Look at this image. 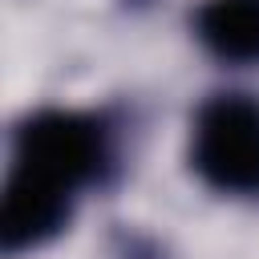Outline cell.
Instances as JSON below:
<instances>
[{
	"label": "cell",
	"mask_w": 259,
	"mask_h": 259,
	"mask_svg": "<svg viewBox=\"0 0 259 259\" xmlns=\"http://www.w3.org/2000/svg\"><path fill=\"white\" fill-rule=\"evenodd\" d=\"M194 170L227 194H259V101L210 97L194 121Z\"/></svg>",
	"instance_id": "obj_1"
},
{
	"label": "cell",
	"mask_w": 259,
	"mask_h": 259,
	"mask_svg": "<svg viewBox=\"0 0 259 259\" xmlns=\"http://www.w3.org/2000/svg\"><path fill=\"white\" fill-rule=\"evenodd\" d=\"M198 40L223 61H259V0H206L198 8Z\"/></svg>",
	"instance_id": "obj_4"
},
{
	"label": "cell",
	"mask_w": 259,
	"mask_h": 259,
	"mask_svg": "<svg viewBox=\"0 0 259 259\" xmlns=\"http://www.w3.org/2000/svg\"><path fill=\"white\" fill-rule=\"evenodd\" d=\"M69 186L40 178L32 170L12 166L4 186V214H0V243L8 255L28 251L45 239H53L69 219Z\"/></svg>",
	"instance_id": "obj_3"
},
{
	"label": "cell",
	"mask_w": 259,
	"mask_h": 259,
	"mask_svg": "<svg viewBox=\"0 0 259 259\" xmlns=\"http://www.w3.org/2000/svg\"><path fill=\"white\" fill-rule=\"evenodd\" d=\"M16 166L77 190L101 174L105 134L93 117L45 109L16 130Z\"/></svg>",
	"instance_id": "obj_2"
}]
</instances>
